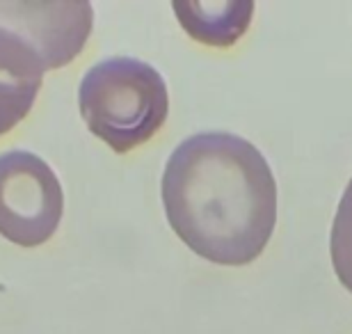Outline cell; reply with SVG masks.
I'll return each mask as SVG.
<instances>
[{"instance_id":"1","label":"cell","mask_w":352,"mask_h":334,"mask_svg":"<svg viewBox=\"0 0 352 334\" xmlns=\"http://www.w3.org/2000/svg\"><path fill=\"white\" fill-rule=\"evenodd\" d=\"M172 231L197 257L248 266L277 225V181L258 147L227 131L195 133L165 163L160 181Z\"/></svg>"},{"instance_id":"5","label":"cell","mask_w":352,"mask_h":334,"mask_svg":"<svg viewBox=\"0 0 352 334\" xmlns=\"http://www.w3.org/2000/svg\"><path fill=\"white\" fill-rule=\"evenodd\" d=\"M176 21L199 44L227 48L248 32L256 5L252 0H174Z\"/></svg>"},{"instance_id":"3","label":"cell","mask_w":352,"mask_h":334,"mask_svg":"<svg viewBox=\"0 0 352 334\" xmlns=\"http://www.w3.org/2000/svg\"><path fill=\"white\" fill-rule=\"evenodd\" d=\"M94 28L89 3L0 0V74L41 83L82 53Z\"/></svg>"},{"instance_id":"2","label":"cell","mask_w":352,"mask_h":334,"mask_svg":"<svg viewBox=\"0 0 352 334\" xmlns=\"http://www.w3.org/2000/svg\"><path fill=\"white\" fill-rule=\"evenodd\" d=\"M78 108L91 135L115 154H129L165 126L170 94L156 67L119 55L85 71L78 87Z\"/></svg>"},{"instance_id":"7","label":"cell","mask_w":352,"mask_h":334,"mask_svg":"<svg viewBox=\"0 0 352 334\" xmlns=\"http://www.w3.org/2000/svg\"><path fill=\"white\" fill-rule=\"evenodd\" d=\"M39 87L41 83L19 81V78L0 74V138L10 133L21 119H25L32 110Z\"/></svg>"},{"instance_id":"4","label":"cell","mask_w":352,"mask_h":334,"mask_svg":"<svg viewBox=\"0 0 352 334\" xmlns=\"http://www.w3.org/2000/svg\"><path fill=\"white\" fill-rule=\"evenodd\" d=\"M65 213V193L53 167L37 154H0V236L21 247L53 238Z\"/></svg>"},{"instance_id":"6","label":"cell","mask_w":352,"mask_h":334,"mask_svg":"<svg viewBox=\"0 0 352 334\" xmlns=\"http://www.w3.org/2000/svg\"><path fill=\"white\" fill-rule=\"evenodd\" d=\"M329 257L341 286L352 293V179L343 190L329 231Z\"/></svg>"}]
</instances>
